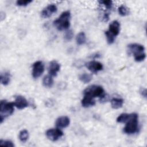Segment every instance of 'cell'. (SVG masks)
I'll use <instances>...</instances> for the list:
<instances>
[{"label": "cell", "mask_w": 147, "mask_h": 147, "mask_svg": "<svg viewBox=\"0 0 147 147\" xmlns=\"http://www.w3.org/2000/svg\"><path fill=\"white\" fill-rule=\"evenodd\" d=\"M118 12H119V14L122 16H126L128 15L129 13V9L125 6H123V5H121V6L119 7Z\"/></svg>", "instance_id": "7402d4cb"}, {"label": "cell", "mask_w": 147, "mask_h": 147, "mask_svg": "<svg viewBox=\"0 0 147 147\" xmlns=\"http://www.w3.org/2000/svg\"><path fill=\"white\" fill-rule=\"evenodd\" d=\"M123 104V100L121 98H114L111 100V105L113 109H118L122 107Z\"/></svg>", "instance_id": "9a60e30c"}, {"label": "cell", "mask_w": 147, "mask_h": 147, "mask_svg": "<svg viewBox=\"0 0 147 147\" xmlns=\"http://www.w3.org/2000/svg\"><path fill=\"white\" fill-rule=\"evenodd\" d=\"M127 47L130 53L133 55L136 61L140 62L145 59L146 54L144 53L145 48L143 45L137 43H133L128 45Z\"/></svg>", "instance_id": "7a4b0ae2"}, {"label": "cell", "mask_w": 147, "mask_h": 147, "mask_svg": "<svg viewBox=\"0 0 147 147\" xmlns=\"http://www.w3.org/2000/svg\"><path fill=\"white\" fill-rule=\"evenodd\" d=\"M138 115L136 113L130 114V117L126 122V124L123 128V131L129 134L136 133L138 131Z\"/></svg>", "instance_id": "277c9868"}, {"label": "cell", "mask_w": 147, "mask_h": 147, "mask_svg": "<svg viewBox=\"0 0 147 147\" xmlns=\"http://www.w3.org/2000/svg\"><path fill=\"white\" fill-rule=\"evenodd\" d=\"M79 79L84 83H88L92 80V75L87 73H83L79 76Z\"/></svg>", "instance_id": "ac0fdd59"}, {"label": "cell", "mask_w": 147, "mask_h": 147, "mask_svg": "<svg viewBox=\"0 0 147 147\" xmlns=\"http://www.w3.org/2000/svg\"><path fill=\"white\" fill-rule=\"evenodd\" d=\"M83 94L84 96H89L92 98L95 97L101 98L105 95L103 87L97 85H92L88 86L84 90Z\"/></svg>", "instance_id": "5b68a950"}, {"label": "cell", "mask_w": 147, "mask_h": 147, "mask_svg": "<svg viewBox=\"0 0 147 147\" xmlns=\"http://www.w3.org/2000/svg\"><path fill=\"white\" fill-rule=\"evenodd\" d=\"M141 94L144 98H146V90L145 88H142V90L141 91Z\"/></svg>", "instance_id": "83f0119b"}, {"label": "cell", "mask_w": 147, "mask_h": 147, "mask_svg": "<svg viewBox=\"0 0 147 147\" xmlns=\"http://www.w3.org/2000/svg\"><path fill=\"white\" fill-rule=\"evenodd\" d=\"M76 41L78 45H83L86 42V37L85 33L83 32H80L76 37Z\"/></svg>", "instance_id": "d6986e66"}, {"label": "cell", "mask_w": 147, "mask_h": 147, "mask_svg": "<svg viewBox=\"0 0 147 147\" xmlns=\"http://www.w3.org/2000/svg\"><path fill=\"white\" fill-rule=\"evenodd\" d=\"M74 36V33L72 30H69L67 31L64 35V40L66 41H71Z\"/></svg>", "instance_id": "cb8c5ba5"}, {"label": "cell", "mask_w": 147, "mask_h": 147, "mask_svg": "<svg viewBox=\"0 0 147 147\" xmlns=\"http://www.w3.org/2000/svg\"><path fill=\"white\" fill-rule=\"evenodd\" d=\"M103 19H104L106 21H107L109 20V15H108L107 14H105L104 15Z\"/></svg>", "instance_id": "f1b7e54d"}, {"label": "cell", "mask_w": 147, "mask_h": 147, "mask_svg": "<svg viewBox=\"0 0 147 147\" xmlns=\"http://www.w3.org/2000/svg\"><path fill=\"white\" fill-rule=\"evenodd\" d=\"M0 145L1 146H7V147H13L14 146V144L10 140H1Z\"/></svg>", "instance_id": "d4e9b609"}, {"label": "cell", "mask_w": 147, "mask_h": 147, "mask_svg": "<svg viewBox=\"0 0 147 147\" xmlns=\"http://www.w3.org/2000/svg\"><path fill=\"white\" fill-rule=\"evenodd\" d=\"M48 73L52 76H56L57 72L60 71V64L56 61H52L48 66Z\"/></svg>", "instance_id": "8fae6325"}, {"label": "cell", "mask_w": 147, "mask_h": 147, "mask_svg": "<svg viewBox=\"0 0 147 147\" xmlns=\"http://www.w3.org/2000/svg\"><path fill=\"white\" fill-rule=\"evenodd\" d=\"M71 14L69 11L63 12L57 19L53 21V25L58 30L61 31L68 29L70 25Z\"/></svg>", "instance_id": "6da1fadb"}, {"label": "cell", "mask_w": 147, "mask_h": 147, "mask_svg": "<svg viewBox=\"0 0 147 147\" xmlns=\"http://www.w3.org/2000/svg\"><path fill=\"white\" fill-rule=\"evenodd\" d=\"M47 138L52 141H56L63 136V133L59 129H49L46 131Z\"/></svg>", "instance_id": "8992f818"}, {"label": "cell", "mask_w": 147, "mask_h": 147, "mask_svg": "<svg viewBox=\"0 0 147 147\" xmlns=\"http://www.w3.org/2000/svg\"><path fill=\"white\" fill-rule=\"evenodd\" d=\"M70 123L69 118L67 116H61L58 118L56 121V126L59 129L65 128L69 126Z\"/></svg>", "instance_id": "4fadbf2b"}, {"label": "cell", "mask_w": 147, "mask_h": 147, "mask_svg": "<svg viewBox=\"0 0 147 147\" xmlns=\"http://www.w3.org/2000/svg\"><path fill=\"white\" fill-rule=\"evenodd\" d=\"M106 38H107V43L109 44H112L114 42V40H115V37L112 35L108 30L106 31L105 33Z\"/></svg>", "instance_id": "603a6c76"}, {"label": "cell", "mask_w": 147, "mask_h": 147, "mask_svg": "<svg viewBox=\"0 0 147 147\" xmlns=\"http://www.w3.org/2000/svg\"><path fill=\"white\" fill-rule=\"evenodd\" d=\"M81 104L84 107H88L95 105V100L92 98L84 96V98L81 100Z\"/></svg>", "instance_id": "5bb4252c"}, {"label": "cell", "mask_w": 147, "mask_h": 147, "mask_svg": "<svg viewBox=\"0 0 147 147\" xmlns=\"http://www.w3.org/2000/svg\"><path fill=\"white\" fill-rule=\"evenodd\" d=\"M44 65L42 61H37L33 64L32 76L34 79L39 78L44 72Z\"/></svg>", "instance_id": "52a82bcc"}, {"label": "cell", "mask_w": 147, "mask_h": 147, "mask_svg": "<svg viewBox=\"0 0 147 147\" xmlns=\"http://www.w3.org/2000/svg\"><path fill=\"white\" fill-rule=\"evenodd\" d=\"M29 138V132L27 130H22L19 133V139L22 142H25Z\"/></svg>", "instance_id": "44dd1931"}, {"label": "cell", "mask_w": 147, "mask_h": 147, "mask_svg": "<svg viewBox=\"0 0 147 147\" xmlns=\"http://www.w3.org/2000/svg\"><path fill=\"white\" fill-rule=\"evenodd\" d=\"M14 102H8L2 100L0 103V121L1 123L7 117L11 115L14 112Z\"/></svg>", "instance_id": "3957f363"}, {"label": "cell", "mask_w": 147, "mask_h": 147, "mask_svg": "<svg viewBox=\"0 0 147 147\" xmlns=\"http://www.w3.org/2000/svg\"><path fill=\"white\" fill-rule=\"evenodd\" d=\"M42 84L44 87L47 88L52 87L53 84V80L52 76L50 75L45 76L42 80Z\"/></svg>", "instance_id": "2e32d148"}, {"label": "cell", "mask_w": 147, "mask_h": 147, "mask_svg": "<svg viewBox=\"0 0 147 147\" xmlns=\"http://www.w3.org/2000/svg\"><path fill=\"white\" fill-rule=\"evenodd\" d=\"M32 1L31 0H19L16 2V4L20 6H25L31 3Z\"/></svg>", "instance_id": "484cf974"}, {"label": "cell", "mask_w": 147, "mask_h": 147, "mask_svg": "<svg viewBox=\"0 0 147 147\" xmlns=\"http://www.w3.org/2000/svg\"><path fill=\"white\" fill-rule=\"evenodd\" d=\"M14 106L20 110L24 109L28 107V103L26 99L21 95H18L15 98V101L14 102Z\"/></svg>", "instance_id": "30bf717a"}, {"label": "cell", "mask_w": 147, "mask_h": 147, "mask_svg": "<svg viewBox=\"0 0 147 147\" xmlns=\"http://www.w3.org/2000/svg\"><path fill=\"white\" fill-rule=\"evenodd\" d=\"M130 117V114L122 113L118 117L117 121L118 123H126Z\"/></svg>", "instance_id": "ffe728a7"}, {"label": "cell", "mask_w": 147, "mask_h": 147, "mask_svg": "<svg viewBox=\"0 0 147 147\" xmlns=\"http://www.w3.org/2000/svg\"><path fill=\"white\" fill-rule=\"evenodd\" d=\"M1 82L4 85H7L10 81V74L8 72H5L4 73H2L1 74Z\"/></svg>", "instance_id": "e0dca14e"}, {"label": "cell", "mask_w": 147, "mask_h": 147, "mask_svg": "<svg viewBox=\"0 0 147 147\" xmlns=\"http://www.w3.org/2000/svg\"><path fill=\"white\" fill-rule=\"evenodd\" d=\"M99 3L103 4L107 9H110L113 5V2L111 1H99Z\"/></svg>", "instance_id": "4316f807"}, {"label": "cell", "mask_w": 147, "mask_h": 147, "mask_svg": "<svg viewBox=\"0 0 147 147\" xmlns=\"http://www.w3.org/2000/svg\"><path fill=\"white\" fill-rule=\"evenodd\" d=\"M57 8L55 4H50L43 9L41 12V17L47 18L51 16L53 13L57 11Z\"/></svg>", "instance_id": "9c48e42d"}, {"label": "cell", "mask_w": 147, "mask_h": 147, "mask_svg": "<svg viewBox=\"0 0 147 147\" xmlns=\"http://www.w3.org/2000/svg\"><path fill=\"white\" fill-rule=\"evenodd\" d=\"M85 65L89 71L94 74H96L103 69L102 64L97 61H91L86 63Z\"/></svg>", "instance_id": "ba28073f"}, {"label": "cell", "mask_w": 147, "mask_h": 147, "mask_svg": "<svg viewBox=\"0 0 147 147\" xmlns=\"http://www.w3.org/2000/svg\"><path fill=\"white\" fill-rule=\"evenodd\" d=\"M108 31L114 37L118 36L120 31L119 22L116 20L112 21L109 25Z\"/></svg>", "instance_id": "7c38bea8"}]
</instances>
